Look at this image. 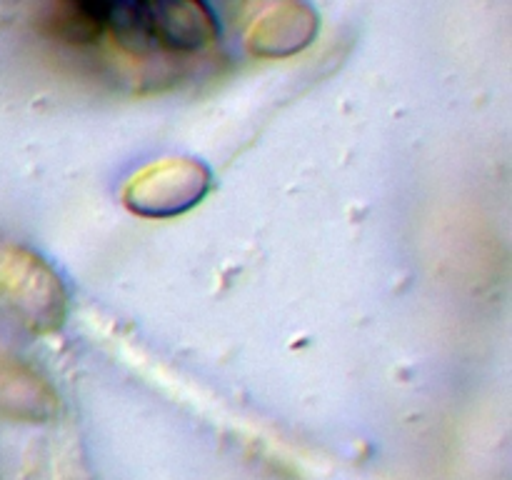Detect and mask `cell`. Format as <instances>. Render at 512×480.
I'll use <instances>...</instances> for the list:
<instances>
[{
    "label": "cell",
    "mask_w": 512,
    "mask_h": 480,
    "mask_svg": "<svg viewBox=\"0 0 512 480\" xmlns=\"http://www.w3.org/2000/svg\"><path fill=\"white\" fill-rule=\"evenodd\" d=\"M150 5H153V30L158 48L195 50L213 40V18L203 5Z\"/></svg>",
    "instance_id": "6da1fadb"
}]
</instances>
